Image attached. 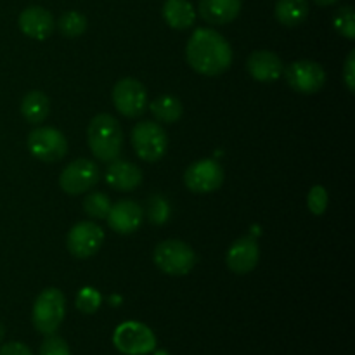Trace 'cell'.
<instances>
[{
    "label": "cell",
    "mask_w": 355,
    "mask_h": 355,
    "mask_svg": "<svg viewBox=\"0 0 355 355\" xmlns=\"http://www.w3.org/2000/svg\"><path fill=\"white\" fill-rule=\"evenodd\" d=\"M314 2L318 3V6H331V3L338 2V0H314Z\"/></svg>",
    "instance_id": "cell-32"
},
{
    "label": "cell",
    "mask_w": 355,
    "mask_h": 355,
    "mask_svg": "<svg viewBox=\"0 0 355 355\" xmlns=\"http://www.w3.org/2000/svg\"><path fill=\"white\" fill-rule=\"evenodd\" d=\"M40 355H71V352H69V347L64 342V338L55 335H47V338L44 340L40 347Z\"/></svg>",
    "instance_id": "cell-29"
},
{
    "label": "cell",
    "mask_w": 355,
    "mask_h": 355,
    "mask_svg": "<svg viewBox=\"0 0 355 355\" xmlns=\"http://www.w3.org/2000/svg\"><path fill=\"white\" fill-rule=\"evenodd\" d=\"M284 76L286 82L295 92L304 94V96H312L318 94L326 83V71L319 62L309 61V59H300L284 68Z\"/></svg>",
    "instance_id": "cell-7"
},
{
    "label": "cell",
    "mask_w": 355,
    "mask_h": 355,
    "mask_svg": "<svg viewBox=\"0 0 355 355\" xmlns=\"http://www.w3.org/2000/svg\"><path fill=\"white\" fill-rule=\"evenodd\" d=\"M106 182L113 189L128 193L142 182V170L125 159H113V163L106 170Z\"/></svg>",
    "instance_id": "cell-17"
},
{
    "label": "cell",
    "mask_w": 355,
    "mask_h": 355,
    "mask_svg": "<svg viewBox=\"0 0 355 355\" xmlns=\"http://www.w3.org/2000/svg\"><path fill=\"white\" fill-rule=\"evenodd\" d=\"M186 58L191 68L200 75L217 76L231 66L232 49L218 31L198 28L187 42Z\"/></svg>",
    "instance_id": "cell-1"
},
{
    "label": "cell",
    "mask_w": 355,
    "mask_h": 355,
    "mask_svg": "<svg viewBox=\"0 0 355 355\" xmlns=\"http://www.w3.org/2000/svg\"><path fill=\"white\" fill-rule=\"evenodd\" d=\"M260 259L259 245L253 238H239L231 245L225 255V263L234 274H248L257 267Z\"/></svg>",
    "instance_id": "cell-14"
},
{
    "label": "cell",
    "mask_w": 355,
    "mask_h": 355,
    "mask_svg": "<svg viewBox=\"0 0 355 355\" xmlns=\"http://www.w3.org/2000/svg\"><path fill=\"white\" fill-rule=\"evenodd\" d=\"M274 14H276L277 21L284 26H298L307 19L309 2L307 0H277Z\"/></svg>",
    "instance_id": "cell-21"
},
{
    "label": "cell",
    "mask_w": 355,
    "mask_h": 355,
    "mask_svg": "<svg viewBox=\"0 0 355 355\" xmlns=\"http://www.w3.org/2000/svg\"><path fill=\"white\" fill-rule=\"evenodd\" d=\"M0 355H33L30 347L21 342H9L0 347Z\"/></svg>",
    "instance_id": "cell-31"
},
{
    "label": "cell",
    "mask_w": 355,
    "mask_h": 355,
    "mask_svg": "<svg viewBox=\"0 0 355 355\" xmlns=\"http://www.w3.org/2000/svg\"><path fill=\"white\" fill-rule=\"evenodd\" d=\"M3 336H6V328H3V324L0 322V342L3 340Z\"/></svg>",
    "instance_id": "cell-33"
},
{
    "label": "cell",
    "mask_w": 355,
    "mask_h": 355,
    "mask_svg": "<svg viewBox=\"0 0 355 355\" xmlns=\"http://www.w3.org/2000/svg\"><path fill=\"white\" fill-rule=\"evenodd\" d=\"M343 80H345L349 92L352 94L355 90V51H350L349 58H347L345 68H343Z\"/></svg>",
    "instance_id": "cell-30"
},
{
    "label": "cell",
    "mask_w": 355,
    "mask_h": 355,
    "mask_svg": "<svg viewBox=\"0 0 355 355\" xmlns=\"http://www.w3.org/2000/svg\"><path fill=\"white\" fill-rule=\"evenodd\" d=\"M132 144L139 158L148 163H155L165 156L168 137L165 128L156 121H139L132 128Z\"/></svg>",
    "instance_id": "cell-5"
},
{
    "label": "cell",
    "mask_w": 355,
    "mask_h": 355,
    "mask_svg": "<svg viewBox=\"0 0 355 355\" xmlns=\"http://www.w3.org/2000/svg\"><path fill=\"white\" fill-rule=\"evenodd\" d=\"M107 224L118 234H132L137 231L144 218V210L132 200H121L111 205L107 214Z\"/></svg>",
    "instance_id": "cell-13"
},
{
    "label": "cell",
    "mask_w": 355,
    "mask_h": 355,
    "mask_svg": "<svg viewBox=\"0 0 355 355\" xmlns=\"http://www.w3.org/2000/svg\"><path fill=\"white\" fill-rule=\"evenodd\" d=\"M114 107L127 118H137L148 110V90L139 80L121 78L113 89Z\"/></svg>",
    "instance_id": "cell-10"
},
{
    "label": "cell",
    "mask_w": 355,
    "mask_h": 355,
    "mask_svg": "<svg viewBox=\"0 0 355 355\" xmlns=\"http://www.w3.org/2000/svg\"><path fill=\"white\" fill-rule=\"evenodd\" d=\"M307 205L312 214L322 215L326 211V208H328V191L322 186H314L311 189V193H309Z\"/></svg>",
    "instance_id": "cell-28"
},
{
    "label": "cell",
    "mask_w": 355,
    "mask_h": 355,
    "mask_svg": "<svg viewBox=\"0 0 355 355\" xmlns=\"http://www.w3.org/2000/svg\"><path fill=\"white\" fill-rule=\"evenodd\" d=\"M113 343L125 355H146L156 349V336L142 322L127 321L114 329Z\"/></svg>",
    "instance_id": "cell-6"
},
{
    "label": "cell",
    "mask_w": 355,
    "mask_h": 355,
    "mask_svg": "<svg viewBox=\"0 0 355 355\" xmlns=\"http://www.w3.org/2000/svg\"><path fill=\"white\" fill-rule=\"evenodd\" d=\"M104 243V231L96 222H78L68 232V250L75 259L83 260L96 255Z\"/></svg>",
    "instance_id": "cell-12"
},
{
    "label": "cell",
    "mask_w": 355,
    "mask_h": 355,
    "mask_svg": "<svg viewBox=\"0 0 355 355\" xmlns=\"http://www.w3.org/2000/svg\"><path fill=\"white\" fill-rule=\"evenodd\" d=\"M21 113L28 123H42L51 113V101L40 90H31L21 101Z\"/></svg>",
    "instance_id": "cell-20"
},
{
    "label": "cell",
    "mask_w": 355,
    "mask_h": 355,
    "mask_svg": "<svg viewBox=\"0 0 355 355\" xmlns=\"http://www.w3.org/2000/svg\"><path fill=\"white\" fill-rule=\"evenodd\" d=\"M162 12L168 26L173 30H187L196 21V10L189 0H166Z\"/></svg>",
    "instance_id": "cell-19"
},
{
    "label": "cell",
    "mask_w": 355,
    "mask_h": 355,
    "mask_svg": "<svg viewBox=\"0 0 355 355\" xmlns=\"http://www.w3.org/2000/svg\"><path fill=\"white\" fill-rule=\"evenodd\" d=\"M58 28L66 38H76L85 33L87 30V17L82 12L69 10L64 12L58 21Z\"/></svg>",
    "instance_id": "cell-23"
},
{
    "label": "cell",
    "mask_w": 355,
    "mask_h": 355,
    "mask_svg": "<svg viewBox=\"0 0 355 355\" xmlns=\"http://www.w3.org/2000/svg\"><path fill=\"white\" fill-rule=\"evenodd\" d=\"M336 31H338L342 37H345L347 40H354L355 38V14L352 6H343L342 9H338V12L335 14V19H333Z\"/></svg>",
    "instance_id": "cell-25"
},
{
    "label": "cell",
    "mask_w": 355,
    "mask_h": 355,
    "mask_svg": "<svg viewBox=\"0 0 355 355\" xmlns=\"http://www.w3.org/2000/svg\"><path fill=\"white\" fill-rule=\"evenodd\" d=\"M184 182L193 193H214L224 182V168L215 159H200L186 170Z\"/></svg>",
    "instance_id": "cell-11"
},
{
    "label": "cell",
    "mask_w": 355,
    "mask_h": 355,
    "mask_svg": "<svg viewBox=\"0 0 355 355\" xmlns=\"http://www.w3.org/2000/svg\"><path fill=\"white\" fill-rule=\"evenodd\" d=\"M250 75L262 83L276 82L283 76L284 64L277 54L270 51H255L250 54L248 62H246Z\"/></svg>",
    "instance_id": "cell-16"
},
{
    "label": "cell",
    "mask_w": 355,
    "mask_h": 355,
    "mask_svg": "<svg viewBox=\"0 0 355 355\" xmlns=\"http://www.w3.org/2000/svg\"><path fill=\"white\" fill-rule=\"evenodd\" d=\"M28 149L44 163H55L68 153V141L58 128L38 127L28 135Z\"/></svg>",
    "instance_id": "cell-8"
},
{
    "label": "cell",
    "mask_w": 355,
    "mask_h": 355,
    "mask_svg": "<svg viewBox=\"0 0 355 355\" xmlns=\"http://www.w3.org/2000/svg\"><path fill=\"white\" fill-rule=\"evenodd\" d=\"M101 302H103V298H101L99 291L87 286L83 288V290H80L78 297H76V307H78V311H82L83 314H94V312L99 309Z\"/></svg>",
    "instance_id": "cell-26"
},
{
    "label": "cell",
    "mask_w": 355,
    "mask_h": 355,
    "mask_svg": "<svg viewBox=\"0 0 355 355\" xmlns=\"http://www.w3.org/2000/svg\"><path fill=\"white\" fill-rule=\"evenodd\" d=\"M17 24H19V30L26 37L35 38V40H45V38L51 37L55 28L52 14L47 9L38 6H31L24 9L17 17Z\"/></svg>",
    "instance_id": "cell-15"
},
{
    "label": "cell",
    "mask_w": 355,
    "mask_h": 355,
    "mask_svg": "<svg viewBox=\"0 0 355 355\" xmlns=\"http://www.w3.org/2000/svg\"><path fill=\"white\" fill-rule=\"evenodd\" d=\"M155 263L168 276H186L196 266V253L180 239H166L155 248Z\"/></svg>",
    "instance_id": "cell-4"
},
{
    "label": "cell",
    "mask_w": 355,
    "mask_h": 355,
    "mask_svg": "<svg viewBox=\"0 0 355 355\" xmlns=\"http://www.w3.org/2000/svg\"><path fill=\"white\" fill-rule=\"evenodd\" d=\"M101 179L99 166L87 158L75 159L69 163L59 177V186L68 194H82L92 189Z\"/></svg>",
    "instance_id": "cell-9"
},
{
    "label": "cell",
    "mask_w": 355,
    "mask_h": 355,
    "mask_svg": "<svg viewBox=\"0 0 355 355\" xmlns=\"http://www.w3.org/2000/svg\"><path fill=\"white\" fill-rule=\"evenodd\" d=\"M153 116L162 123H175L182 116V103L173 96H162L156 97L151 104H149Z\"/></svg>",
    "instance_id": "cell-22"
},
{
    "label": "cell",
    "mask_w": 355,
    "mask_h": 355,
    "mask_svg": "<svg viewBox=\"0 0 355 355\" xmlns=\"http://www.w3.org/2000/svg\"><path fill=\"white\" fill-rule=\"evenodd\" d=\"M241 0H200L198 12L208 24H227L238 17Z\"/></svg>",
    "instance_id": "cell-18"
},
{
    "label": "cell",
    "mask_w": 355,
    "mask_h": 355,
    "mask_svg": "<svg viewBox=\"0 0 355 355\" xmlns=\"http://www.w3.org/2000/svg\"><path fill=\"white\" fill-rule=\"evenodd\" d=\"M110 198L103 193L87 194L85 201H83V210L90 218H106L107 214H110Z\"/></svg>",
    "instance_id": "cell-24"
},
{
    "label": "cell",
    "mask_w": 355,
    "mask_h": 355,
    "mask_svg": "<svg viewBox=\"0 0 355 355\" xmlns=\"http://www.w3.org/2000/svg\"><path fill=\"white\" fill-rule=\"evenodd\" d=\"M170 217V207L165 198L153 196L149 200V220L153 224H165Z\"/></svg>",
    "instance_id": "cell-27"
},
{
    "label": "cell",
    "mask_w": 355,
    "mask_h": 355,
    "mask_svg": "<svg viewBox=\"0 0 355 355\" xmlns=\"http://www.w3.org/2000/svg\"><path fill=\"white\" fill-rule=\"evenodd\" d=\"M66 314V298L58 288H45L33 304V326L42 335H54Z\"/></svg>",
    "instance_id": "cell-3"
},
{
    "label": "cell",
    "mask_w": 355,
    "mask_h": 355,
    "mask_svg": "<svg viewBox=\"0 0 355 355\" xmlns=\"http://www.w3.org/2000/svg\"><path fill=\"white\" fill-rule=\"evenodd\" d=\"M87 141L92 155L101 162H113L120 156L123 146V132L114 116L101 113L90 120L87 128Z\"/></svg>",
    "instance_id": "cell-2"
}]
</instances>
